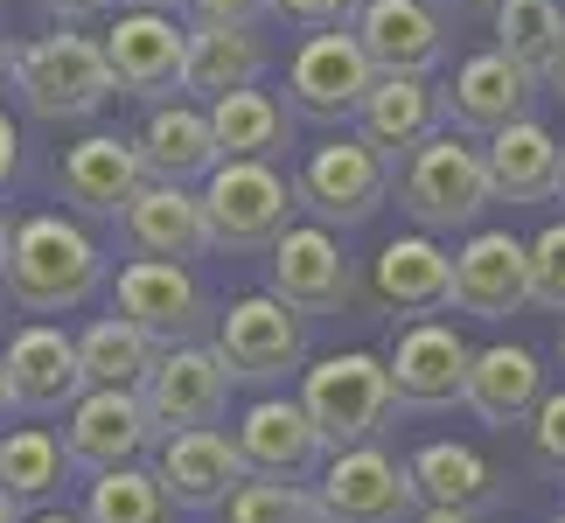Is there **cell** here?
Masks as SVG:
<instances>
[{"instance_id": "obj_10", "label": "cell", "mask_w": 565, "mask_h": 523, "mask_svg": "<svg viewBox=\"0 0 565 523\" xmlns=\"http://www.w3.org/2000/svg\"><path fill=\"white\" fill-rule=\"evenodd\" d=\"M113 84L126 98H182V71H189V21H175L168 8H126L113 29L98 35Z\"/></svg>"}, {"instance_id": "obj_22", "label": "cell", "mask_w": 565, "mask_h": 523, "mask_svg": "<svg viewBox=\"0 0 565 523\" xmlns=\"http://www.w3.org/2000/svg\"><path fill=\"white\" fill-rule=\"evenodd\" d=\"M237 453H245L252 474H273V482H300L321 453H329V440H321V426L308 419V405L300 398H258L245 405V419H237Z\"/></svg>"}, {"instance_id": "obj_26", "label": "cell", "mask_w": 565, "mask_h": 523, "mask_svg": "<svg viewBox=\"0 0 565 523\" xmlns=\"http://www.w3.org/2000/svg\"><path fill=\"white\" fill-rule=\"evenodd\" d=\"M140 154L154 182H203V174L224 161L216 154V126H210V105L203 98H161L147 105V126H140Z\"/></svg>"}, {"instance_id": "obj_7", "label": "cell", "mask_w": 565, "mask_h": 523, "mask_svg": "<svg viewBox=\"0 0 565 523\" xmlns=\"http://www.w3.org/2000/svg\"><path fill=\"white\" fill-rule=\"evenodd\" d=\"M321 516L329 523H412L419 516V482H412V461L384 453L377 440L363 447H335L329 468H321Z\"/></svg>"}, {"instance_id": "obj_55", "label": "cell", "mask_w": 565, "mask_h": 523, "mask_svg": "<svg viewBox=\"0 0 565 523\" xmlns=\"http://www.w3.org/2000/svg\"><path fill=\"white\" fill-rule=\"evenodd\" d=\"M545 523H565V516H545Z\"/></svg>"}, {"instance_id": "obj_36", "label": "cell", "mask_w": 565, "mask_h": 523, "mask_svg": "<svg viewBox=\"0 0 565 523\" xmlns=\"http://www.w3.org/2000/svg\"><path fill=\"white\" fill-rule=\"evenodd\" d=\"M224 523H329L321 516V495L300 482H273V474H252V482L231 489Z\"/></svg>"}, {"instance_id": "obj_37", "label": "cell", "mask_w": 565, "mask_h": 523, "mask_svg": "<svg viewBox=\"0 0 565 523\" xmlns=\"http://www.w3.org/2000/svg\"><path fill=\"white\" fill-rule=\"evenodd\" d=\"M531 300L565 314V216L531 237Z\"/></svg>"}, {"instance_id": "obj_32", "label": "cell", "mask_w": 565, "mask_h": 523, "mask_svg": "<svg viewBox=\"0 0 565 523\" xmlns=\"http://www.w3.org/2000/svg\"><path fill=\"white\" fill-rule=\"evenodd\" d=\"M161 349L168 342H154L140 321H126V314H105V321H92V329L77 335V356H84V377L92 384H134L140 391L147 377H154Z\"/></svg>"}, {"instance_id": "obj_46", "label": "cell", "mask_w": 565, "mask_h": 523, "mask_svg": "<svg viewBox=\"0 0 565 523\" xmlns=\"http://www.w3.org/2000/svg\"><path fill=\"white\" fill-rule=\"evenodd\" d=\"M0 412H14V377H8V356H0Z\"/></svg>"}, {"instance_id": "obj_54", "label": "cell", "mask_w": 565, "mask_h": 523, "mask_svg": "<svg viewBox=\"0 0 565 523\" xmlns=\"http://www.w3.org/2000/svg\"><path fill=\"white\" fill-rule=\"evenodd\" d=\"M0 314H8V287H0Z\"/></svg>"}, {"instance_id": "obj_49", "label": "cell", "mask_w": 565, "mask_h": 523, "mask_svg": "<svg viewBox=\"0 0 565 523\" xmlns=\"http://www.w3.org/2000/svg\"><path fill=\"white\" fill-rule=\"evenodd\" d=\"M29 523H84V516H63V510H42V516H29Z\"/></svg>"}, {"instance_id": "obj_24", "label": "cell", "mask_w": 565, "mask_h": 523, "mask_svg": "<svg viewBox=\"0 0 565 523\" xmlns=\"http://www.w3.org/2000/svg\"><path fill=\"white\" fill-rule=\"evenodd\" d=\"M371 287L391 314H440L454 308V252L440 245L433 231H412V237H391V245L377 252V273Z\"/></svg>"}, {"instance_id": "obj_28", "label": "cell", "mask_w": 565, "mask_h": 523, "mask_svg": "<svg viewBox=\"0 0 565 523\" xmlns=\"http://www.w3.org/2000/svg\"><path fill=\"white\" fill-rule=\"evenodd\" d=\"M558 154L565 147L552 140V126L524 113L510 126H495L482 161H489V182H495V203H545V195L558 189Z\"/></svg>"}, {"instance_id": "obj_40", "label": "cell", "mask_w": 565, "mask_h": 523, "mask_svg": "<svg viewBox=\"0 0 565 523\" xmlns=\"http://www.w3.org/2000/svg\"><path fill=\"white\" fill-rule=\"evenodd\" d=\"M363 8V0H273L279 21H294V29H342Z\"/></svg>"}, {"instance_id": "obj_43", "label": "cell", "mask_w": 565, "mask_h": 523, "mask_svg": "<svg viewBox=\"0 0 565 523\" xmlns=\"http://www.w3.org/2000/svg\"><path fill=\"white\" fill-rule=\"evenodd\" d=\"M412 523H482V516H475V510H440V503H419V516H412Z\"/></svg>"}, {"instance_id": "obj_14", "label": "cell", "mask_w": 565, "mask_h": 523, "mask_svg": "<svg viewBox=\"0 0 565 523\" xmlns=\"http://www.w3.org/2000/svg\"><path fill=\"white\" fill-rule=\"evenodd\" d=\"M147 182H154L147 154H140V140H126V134H84L77 147H63V161H56L63 203L77 216H92V224H119L126 203H134Z\"/></svg>"}, {"instance_id": "obj_12", "label": "cell", "mask_w": 565, "mask_h": 523, "mask_svg": "<svg viewBox=\"0 0 565 523\" xmlns=\"http://www.w3.org/2000/svg\"><path fill=\"white\" fill-rule=\"evenodd\" d=\"M113 314L140 321L154 342H195L216 308L182 258H126L119 279H113Z\"/></svg>"}, {"instance_id": "obj_5", "label": "cell", "mask_w": 565, "mask_h": 523, "mask_svg": "<svg viewBox=\"0 0 565 523\" xmlns=\"http://www.w3.org/2000/svg\"><path fill=\"white\" fill-rule=\"evenodd\" d=\"M391 189H398V161H384L363 134L321 140L315 154L300 161V174H294L300 210H308L315 224H329V231H350V224H363V216H377Z\"/></svg>"}, {"instance_id": "obj_51", "label": "cell", "mask_w": 565, "mask_h": 523, "mask_svg": "<svg viewBox=\"0 0 565 523\" xmlns=\"http://www.w3.org/2000/svg\"><path fill=\"white\" fill-rule=\"evenodd\" d=\"M552 203H565V154H558V189H552Z\"/></svg>"}, {"instance_id": "obj_6", "label": "cell", "mask_w": 565, "mask_h": 523, "mask_svg": "<svg viewBox=\"0 0 565 523\" xmlns=\"http://www.w3.org/2000/svg\"><path fill=\"white\" fill-rule=\"evenodd\" d=\"M203 210L224 252H273V237L294 224L300 195L273 161H216L203 174Z\"/></svg>"}, {"instance_id": "obj_38", "label": "cell", "mask_w": 565, "mask_h": 523, "mask_svg": "<svg viewBox=\"0 0 565 523\" xmlns=\"http://www.w3.org/2000/svg\"><path fill=\"white\" fill-rule=\"evenodd\" d=\"M531 461L565 482V391H545L531 412Z\"/></svg>"}, {"instance_id": "obj_9", "label": "cell", "mask_w": 565, "mask_h": 523, "mask_svg": "<svg viewBox=\"0 0 565 523\" xmlns=\"http://www.w3.org/2000/svg\"><path fill=\"white\" fill-rule=\"evenodd\" d=\"M216 349H224L237 384H279L308 363V314L279 293H237L216 314Z\"/></svg>"}, {"instance_id": "obj_47", "label": "cell", "mask_w": 565, "mask_h": 523, "mask_svg": "<svg viewBox=\"0 0 565 523\" xmlns=\"http://www.w3.org/2000/svg\"><path fill=\"white\" fill-rule=\"evenodd\" d=\"M0 523H21V503H14L8 489H0Z\"/></svg>"}, {"instance_id": "obj_15", "label": "cell", "mask_w": 565, "mask_h": 523, "mask_svg": "<svg viewBox=\"0 0 565 523\" xmlns=\"http://www.w3.org/2000/svg\"><path fill=\"white\" fill-rule=\"evenodd\" d=\"M273 293L300 314H342L356 293L350 252L335 245L329 224H287L273 237Z\"/></svg>"}, {"instance_id": "obj_33", "label": "cell", "mask_w": 565, "mask_h": 523, "mask_svg": "<svg viewBox=\"0 0 565 523\" xmlns=\"http://www.w3.org/2000/svg\"><path fill=\"white\" fill-rule=\"evenodd\" d=\"M168 489L154 468L126 461V468H105L92 474V489H84V523H168Z\"/></svg>"}, {"instance_id": "obj_50", "label": "cell", "mask_w": 565, "mask_h": 523, "mask_svg": "<svg viewBox=\"0 0 565 523\" xmlns=\"http://www.w3.org/2000/svg\"><path fill=\"white\" fill-rule=\"evenodd\" d=\"M119 8H182V0H119Z\"/></svg>"}, {"instance_id": "obj_35", "label": "cell", "mask_w": 565, "mask_h": 523, "mask_svg": "<svg viewBox=\"0 0 565 523\" xmlns=\"http://www.w3.org/2000/svg\"><path fill=\"white\" fill-rule=\"evenodd\" d=\"M63 468H71V453H63V440L42 433V426H14L8 440H0V489H8L14 503H42V495H56Z\"/></svg>"}, {"instance_id": "obj_41", "label": "cell", "mask_w": 565, "mask_h": 523, "mask_svg": "<svg viewBox=\"0 0 565 523\" xmlns=\"http://www.w3.org/2000/svg\"><path fill=\"white\" fill-rule=\"evenodd\" d=\"M14 168H21V134H14V119L0 113V189L14 182Z\"/></svg>"}, {"instance_id": "obj_48", "label": "cell", "mask_w": 565, "mask_h": 523, "mask_svg": "<svg viewBox=\"0 0 565 523\" xmlns=\"http://www.w3.org/2000/svg\"><path fill=\"white\" fill-rule=\"evenodd\" d=\"M8 245H14V224H8V210H0V266H8Z\"/></svg>"}, {"instance_id": "obj_23", "label": "cell", "mask_w": 565, "mask_h": 523, "mask_svg": "<svg viewBox=\"0 0 565 523\" xmlns=\"http://www.w3.org/2000/svg\"><path fill=\"white\" fill-rule=\"evenodd\" d=\"M8 377H14L21 412H71L84 391H92L77 342L63 329H50V321H29V329L8 342Z\"/></svg>"}, {"instance_id": "obj_19", "label": "cell", "mask_w": 565, "mask_h": 523, "mask_svg": "<svg viewBox=\"0 0 565 523\" xmlns=\"http://www.w3.org/2000/svg\"><path fill=\"white\" fill-rule=\"evenodd\" d=\"M468 363L475 349L447 329V321H412V329H398V342H391V391H398V405L412 412H440L468 391Z\"/></svg>"}, {"instance_id": "obj_8", "label": "cell", "mask_w": 565, "mask_h": 523, "mask_svg": "<svg viewBox=\"0 0 565 523\" xmlns=\"http://www.w3.org/2000/svg\"><path fill=\"white\" fill-rule=\"evenodd\" d=\"M377 84V63L371 50L356 42V29L342 21V29H315L308 42L294 50L287 63V98L300 119H321V126H342L363 113V98H371Z\"/></svg>"}, {"instance_id": "obj_3", "label": "cell", "mask_w": 565, "mask_h": 523, "mask_svg": "<svg viewBox=\"0 0 565 523\" xmlns=\"http://www.w3.org/2000/svg\"><path fill=\"white\" fill-rule=\"evenodd\" d=\"M14 92H21V105H29L35 119H92L119 84H113V63H105V42L77 35L71 21H63L56 35L21 42Z\"/></svg>"}, {"instance_id": "obj_27", "label": "cell", "mask_w": 565, "mask_h": 523, "mask_svg": "<svg viewBox=\"0 0 565 523\" xmlns=\"http://www.w3.org/2000/svg\"><path fill=\"white\" fill-rule=\"evenodd\" d=\"M537 398H545V370H537V356L524 342H495V349H475V363H468V391H461V405L475 412L482 426L495 433H510V426H524Z\"/></svg>"}, {"instance_id": "obj_21", "label": "cell", "mask_w": 565, "mask_h": 523, "mask_svg": "<svg viewBox=\"0 0 565 523\" xmlns=\"http://www.w3.org/2000/svg\"><path fill=\"white\" fill-rule=\"evenodd\" d=\"M119 231H126V245H134V258H182L189 266V258L216 252L203 189H189V182H147L134 203H126Z\"/></svg>"}, {"instance_id": "obj_34", "label": "cell", "mask_w": 565, "mask_h": 523, "mask_svg": "<svg viewBox=\"0 0 565 523\" xmlns=\"http://www.w3.org/2000/svg\"><path fill=\"white\" fill-rule=\"evenodd\" d=\"M495 50L545 77L565 50V8L558 0H495Z\"/></svg>"}, {"instance_id": "obj_31", "label": "cell", "mask_w": 565, "mask_h": 523, "mask_svg": "<svg viewBox=\"0 0 565 523\" xmlns=\"http://www.w3.org/2000/svg\"><path fill=\"white\" fill-rule=\"evenodd\" d=\"M266 42L258 29H189V71H182V92L189 98H224V92H245V84L266 77Z\"/></svg>"}, {"instance_id": "obj_30", "label": "cell", "mask_w": 565, "mask_h": 523, "mask_svg": "<svg viewBox=\"0 0 565 523\" xmlns=\"http://www.w3.org/2000/svg\"><path fill=\"white\" fill-rule=\"evenodd\" d=\"M210 126H216V154L224 161H273L279 147H294V113L258 84L210 98Z\"/></svg>"}, {"instance_id": "obj_11", "label": "cell", "mask_w": 565, "mask_h": 523, "mask_svg": "<svg viewBox=\"0 0 565 523\" xmlns=\"http://www.w3.org/2000/svg\"><path fill=\"white\" fill-rule=\"evenodd\" d=\"M154 440H161V426H154V412H147V391H134V384H92L71 405V419H63V453H71V468H84V474L140 461Z\"/></svg>"}, {"instance_id": "obj_53", "label": "cell", "mask_w": 565, "mask_h": 523, "mask_svg": "<svg viewBox=\"0 0 565 523\" xmlns=\"http://www.w3.org/2000/svg\"><path fill=\"white\" fill-rule=\"evenodd\" d=\"M558 363H565V329H558Z\"/></svg>"}, {"instance_id": "obj_16", "label": "cell", "mask_w": 565, "mask_h": 523, "mask_svg": "<svg viewBox=\"0 0 565 523\" xmlns=\"http://www.w3.org/2000/svg\"><path fill=\"white\" fill-rule=\"evenodd\" d=\"M377 77H433L447 63V21L433 0H363L350 14Z\"/></svg>"}, {"instance_id": "obj_42", "label": "cell", "mask_w": 565, "mask_h": 523, "mask_svg": "<svg viewBox=\"0 0 565 523\" xmlns=\"http://www.w3.org/2000/svg\"><path fill=\"white\" fill-rule=\"evenodd\" d=\"M56 21H92V14H105V8H119V0H42Z\"/></svg>"}, {"instance_id": "obj_13", "label": "cell", "mask_w": 565, "mask_h": 523, "mask_svg": "<svg viewBox=\"0 0 565 523\" xmlns=\"http://www.w3.org/2000/svg\"><path fill=\"white\" fill-rule=\"evenodd\" d=\"M231 363L216 342H168L154 377H147V412L161 433H189V426H216L231 412Z\"/></svg>"}, {"instance_id": "obj_39", "label": "cell", "mask_w": 565, "mask_h": 523, "mask_svg": "<svg viewBox=\"0 0 565 523\" xmlns=\"http://www.w3.org/2000/svg\"><path fill=\"white\" fill-rule=\"evenodd\" d=\"M189 29H258V14H273V0H182Z\"/></svg>"}, {"instance_id": "obj_18", "label": "cell", "mask_w": 565, "mask_h": 523, "mask_svg": "<svg viewBox=\"0 0 565 523\" xmlns=\"http://www.w3.org/2000/svg\"><path fill=\"white\" fill-rule=\"evenodd\" d=\"M161 489H168V503L189 510V516H210V510H224L231 503V489L245 482V453H237V440H224L216 426H189V433H161Z\"/></svg>"}, {"instance_id": "obj_25", "label": "cell", "mask_w": 565, "mask_h": 523, "mask_svg": "<svg viewBox=\"0 0 565 523\" xmlns=\"http://www.w3.org/2000/svg\"><path fill=\"white\" fill-rule=\"evenodd\" d=\"M440 126H447V105H440V84L433 77H377L371 98H363V113H356V134L371 140L384 161H405L412 147H426Z\"/></svg>"}, {"instance_id": "obj_44", "label": "cell", "mask_w": 565, "mask_h": 523, "mask_svg": "<svg viewBox=\"0 0 565 523\" xmlns=\"http://www.w3.org/2000/svg\"><path fill=\"white\" fill-rule=\"evenodd\" d=\"M545 92H552V98H565V50L552 56V71H545Z\"/></svg>"}, {"instance_id": "obj_4", "label": "cell", "mask_w": 565, "mask_h": 523, "mask_svg": "<svg viewBox=\"0 0 565 523\" xmlns=\"http://www.w3.org/2000/svg\"><path fill=\"white\" fill-rule=\"evenodd\" d=\"M300 405L321 426V440L335 447H363L377 440L398 412V391H391V370L371 349H350V356H321L315 370H300Z\"/></svg>"}, {"instance_id": "obj_45", "label": "cell", "mask_w": 565, "mask_h": 523, "mask_svg": "<svg viewBox=\"0 0 565 523\" xmlns=\"http://www.w3.org/2000/svg\"><path fill=\"white\" fill-rule=\"evenodd\" d=\"M14 56H21V50H14V35L0 29V77H14Z\"/></svg>"}, {"instance_id": "obj_52", "label": "cell", "mask_w": 565, "mask_h": 523, "mask_svg": "<svg viewBox=\"0 0 565 523\" xmlns=\"http://www.w3.org/2000/svg\"><path fill=\"white\" fill-rule=\"evenodd\" d=\"M461 8H489V14H495V0H461Z\"/></svg>"}, {"instance_id": "obj_2", "label": "cell", "mask_w": 565, "mask_h": 523, "mask_svg": "<svg viewBox=\"0 0 565 523\" xmlns=\"http://www.w3.org/2000/svg\"><path fill=\"white\" fill-rule=\"evenodd\" d=\"M489 203H495V182H489L482 147H468L461 134H447V126L426 147H412L405 168H398V210L433 237L440 231H475Z\"/></svg>"}, {"instance_id": "obj_1", "label": "cell", "mask_w": 565, "mask_h": 523, "mask_svg": "<svg viewBox=\"0 0 565 523\" xmlns=\"http://www.w3.org/2000/svg\"><path fill=\"white\" fill-rule=\"evenodd\" d=\"M105 279V252L98 237L71 224V216H29L14 224V245H8V266H0V287H8L14 308L29 314H63V308H84Z\"/></svg>"}, {"instance_id": "obj_17", "label": "cell", "mask_w": 565, "mask_h": 523, "mask_svg": "<svg viewBox=\"0 0 565 523\" xmlns=\"http://www.w3.org/2000/svg\"><path fill=\"white\" fill-rule=\"evenodd\" d=\"M537 71H524L516 56L503 50H482V56H461L454 63V77L440 84V105H447V126H461V134H495V126L524 119L531 98H537Z\"/></svg>"}, {"instance_id": "obj_20", "label": "cell", "mask_w": 565, "mask_h": 523, "mask_svg": "<svg viewBox=\"0 0 565 523\" xmlns=\"http://www.w3.org/2000/svg\"><path fill=\"white\" fill-rule=\"evenodd\" d=\"M531 300V245L510 231H475L454 252V308L475 321H510Z\"/></svg>"}, {"instance_id": "obj_29", "label": "cell", "mask_w": 565, "mask_h": 523, "mask_svg": "<svg viewBox=\"0 0 565 523\" xmlns=\"http://www.w3.org/2000/svg\"><path fill=\"white\" fill-rule=\"evenodd\" d=\"M412 482H419V503H440V510H475L482 516V510L503 503V474L461 440H426L412 453Z\"/></svg>"}]
</instances>
